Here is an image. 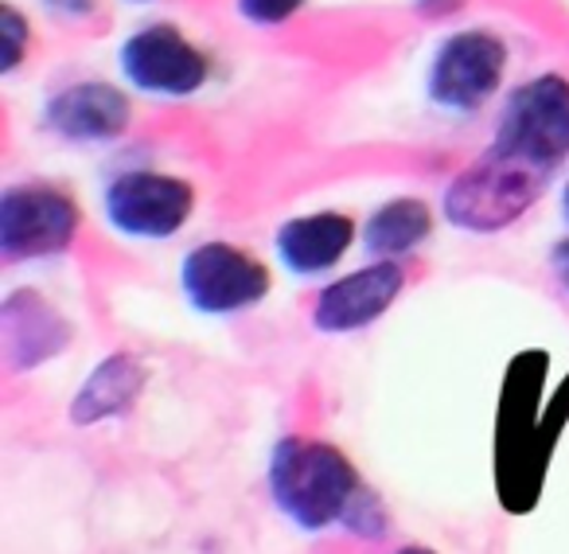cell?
I'll return each mask as SVG.
<instances>
[{
  "mask_svg": "<svg viewBox=\"0 0 569 554\" xmlns=\"http://www.w3.org/2000/svg\"><path fill=\"white\" fill-rule=\"evenodd\" d=\"M273 507L301 531H328L343 520L356 492L363 488L343 449L317 437H281L266 468Z\"/></svg>",
  "mask_w": 569,
  "mask_h": 554,
  "instance_id": "6da1fadb",
  "label": "cell"
},
{
  "mask_svg": "<svg viewBox=\"0 0 569 554\" xmlns=\"http://www.w3.org/2000/svg\"><path fill=\"white\" fill-rule=\"evenodd\" d=\"M550 176V168L488 145L483 157L445 188L441 215L445 222L468 235H499L542 199Z\"/></svg>",
  "mask_w": 569,
  "mask_h": 554,
  "instance_id": "7a4b0ae2",
  "label": "cell"
},
{
  "mask_svg": "<svg viewBox=\"0 0 569 554\" xmlns=\"http://www.w3.org/2000/svg\"><path fill=\"white\" fill-rule=\"evenodd\" d=\"M511 51L488 28H460L433 48L426 98L449 118H472L503 90Z\"/></svg>",
  "mask_w": 569,
  "mask_h": 554,
  "instance_id": "3957f363",
  "label": "cell"
},
{
  "mask_svg": "<svg viewBox=\"0 0 569 554\" xmlns=\"http://www.w3.org/2000/svg\"><path fill=\"white\" fill-rule=\"evenodd\" d=\"M196 188L160 168H126L102 188V215L113 235L133 243H168L188 227Z\"/></svg>",
  "mask_w": 569,
  "mask_h": 554,
  "instance_id": "277c9868",
  "label": "cell"
},
{
  "mask_svg": "<svg viewBox=\"0 0 569 554\" xmlns=\"http://www.w3.org/2000/svg\"><path fill=\"white\" fill-rule=\"evenodd\" d=\"M499 149L519 152L535 165L558 172L561 160H569V79L566 75H535L519 82L503 98L499 110L496 141Z\"/></svg>",
  "mask_w": 569,
  "mask_h": 554,
  "instance_id": "5b68a950",
  "label": "cell"
},
{
  "mask_svg": "<svg viewBox=\"0 0 569 554\" xmlns=\"http://www.w3.org/2000/svg\"><path fill=\"white\" fill-rule=\"evenodd\" d=\"M269 266L234 243H199L180 261V294L199 317H234L269 297Z\"/></svg>",
  "mask_w": 569,
  "mask_h": 554,
  "instance_id": "8992f818",
  "label": "cell"
},
{
  "mask_svg": "<svg viewBox=\"0 0 569 554\" xmlns=\"http://www.w3.org/2000/svg\"><path fill=\"white\" fill-rule=\"evenodd\" d=\"M118 71L129 90L160 102H180L207 87L211 59L176 24H144L118 48Z\"/></svg>",
  "mask_w": 569,
  "mask_h": 554,
  "instance_id": "52a82bcc",
  "label": "cell"
},
{
  "mask_svg": "<svg viewBox=\"0 0 569 554\" xmlns=\"http://www.w3.org/2000/svg\"><path fill=\"white\" fill-rule=\"evenodd\" d=\"M82 211L51 184H9L0 191V254L4 261H43L71 250Z\"/></svg>",
  "mask_w": 569,
  "mask_h": 554,
  "instance_id": "ba28073f",
  "label": "cell"
},
{
  "mask_svg": "<svg viewBox=\"0 0 569 554\" xmlns=\"http://www.w3.org/2000/svg\"><path fill=\"white\" fill-rule=\"evenodd\" d=\"M40 126L48 129L56 141L79 145V149H94V145H113L129 133L133 126V106L129 95L113 82L87 79L71 82V87L56 90L43 102Z\"/></svg>",
  "mask_w": 569,
  "mask_h": 554,
  "instance_id": "9c48e42d",
  "label": "cell"
},
{
  "mask_svg": "<svg viewBox=\"0 0 569 554\" xmlns=\"http://www.w3.org/2000/svg\"><path fill=\"white\" fill-rule=\"evenodd\" d=\"M406 289L402 261L375 258L351 274L328 281L312 301V328L325 336H351L371 328Z\"/></svg>",
  "mask_w": 569,
  "mask_h": 554,
  "instance_id": "30bf717a",
  "label": "cell"
},
{
  "mask_svg": "<svg viewBox=\"0 0 569 554\" xmlns=\"http://www.w3.org/2000/svg\"><path fill=\"white\" fill-rule=\"evenodd\" d=\"M0 340L12 372H36L71 344V325L43 294L17 289L0 305Z\"/></svg>",
  "mask_w": 569,
  "mask_h": 554,
  "instance_id": "8fae6325",
  "label": "cell"
},
{
  "mask_svg": "<svg viewBox=\"0 0 569 554\" xmlns=\"http://www.w3.org/2000/svg\"><path fill=\"white\" fill-rule=\"evenodd\" d=\"M356 246V219L343 211L293 215L273 230V254L284 274L325 277L348 258Z\"/></svg>",
  "mask_w": 569,
  "mask_h": 554,
  "instance_id": "7c38bea8",
  "label": "cell"
},
{
  "mask_svg": "<svg viewBox=\"0 0 569 554\" xmlns=\"http://www.w3.org/2000/svg\"><path fill=\"white\" fill-rule=\"evenodd\" d=\"M144 364L129 352H113L106 356L94 372L82 379V387L71 398V422L74 426H98V422L121 418L126 410H133V403L144 390Z\"/></svg>",
  "mask_w": 569,
  "mask_h": 554,
  "instance_id": "4fadbf2b",
  "label": "cell"
},
{
  "mask_svg": "<svg viewBox=\"0 0 569 554\" xmlns=\"http://www.w3.org/2000/svg\"><path fill=\"white\" fill-rule=\"evenodd\" d=\"M359 235H363V246L371 258H410L433 235V207L418 196H395L367 215Z\"/></svg>",
  "mask_w": 569,
  "mask_h": 554,
  "instance_id": "5bb4252c",
  "label": "cell"
},
{
  "mask_svg": "<svg viewBox=\"0 0 569 554\" xmlns=\"http://www.w3.org/2000/svg\"><path fill=\"white\" fill-rule=\"evenodd\" d=\"M343 531H351L356 538H382L390 531V512L387 504H382L379 492H371L363 484V488L356 492V499L348 504V512H343Z\"/></svg>",
  "mask_w": 569,
  "mask_h": 554,
  "instance_id": "9a60e30c",
  "label": "cell"
},
{
  "mask_svg": "<svg viewBox=\"0 0 569 554\" xmlns=\"http://www.w3.org/2000/svg\"><path fill=\"white\" fill-rule=\"evenodd\" d=\"M0 40H4V59H0V75H12L24 63L28 40H32V28H28L24 12L17 4H4L0 9Z\"/></svg>",
  "mask_w": 569,
  "mask_h": 554,
  "instance_id": "2e32d148",
  "label": "cell"
},
{
  "mask_svg": "<svg viewBox=\"0 0 569 554\" xmlns=\"http://www.w3.org/2000/svg\"><path fill=\"white\" fill-rule=\"evenodd\" d=\"M309 0H234L238 17L250 28H281L305 9Z\"/></svg>",
  "mask_w": 569,
  "mask_h": 554,
  "instance_id": "e0dca14e",
  "label": "cell"
},
{
  "mask_svg": "<svg viewBox=\"0 0 569 554\" xmlns=\"http://www.w3.org/2000/svg\"><path fill=\"white\" fill-rule=\"evenodd\" d=\"M40 9L56 20H87L98 12V0H40Z\"/></svg>",
  "mask_w": 569,
  "mask_h": 554,
  "instance_id": "ac0fdd59",
  "label": "cell"
},
{
  "mask_svg": "<svg viewBox=\"0 0 569 554\" xmlns=\"http://www.w3.org/2000/svg\"><path fill=\"white\" fill-rule=\"evenodd\" d=\"M550 269H553V277H558V286L569 294V238L553 243V250H550Z\"/></svg>",
  "mask_w": 569,
  "mask_h": 554,
  "instance_id": "d6986e66",
  "label": "cell"
},
{
  "mask_svg": "<svg viewBox=\"0 0 569 554\" xmlns=\"http://www.w3.org/2000/svg\"><path fill=\"white\" fill-rule=\"evenodd\" d=\"M395 554H437V551H429V546H421V543H406V546H398Z\"/></svg>",
  "mask_w": 569,
  "mask_h": 554,
  "instance_id": "ffe728a7",
  "label": "cell"
},
{
  "mask_svg": "<svg viewBox=\"0 0 569 554\" xmlns=\"http://www.w3.org/2000/svg\"><path fill=\"white\" fill-rule=\"evenodd\" d=\"M561 219L569 222V180L561 184Z\"/></svg>",
  "mask_w": 569,
  "mask_h": 554,
  "instance_id": "44dd1931",
  "label": "cell"
},
{
  "mask_svg": "<svg viewBox=\"0 0 569 554\" xmlns=\"http://www.w3.org/2000/svg\"><path fill=\"white\" fill-rule=\"evenodd\" d=\"M126 4H152V0H126Z\"/></svg>",
  "mask_w": 569,
  "mask_h": 554,
  "instance_id": "7402d4cb",
  "label": "cell"
}]
</instances>
